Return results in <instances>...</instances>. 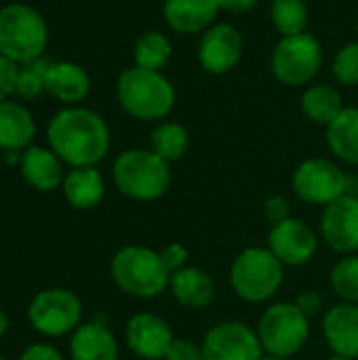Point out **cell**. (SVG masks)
I'll return each mask as SVG.
<instances>
[{
    "mask_svg": "<svg viewBox=\"0 0 358 360\" xmlns=\"http://www.w3.org/2000/svg\"><path fill=\"white\" fill-rule=\"evenodd\" d=\"M51 150L72 169L95 167L110 150V129L106 120L87 108H65L57 112L46 129Z\"/></svg>",
    "mask_w": 358,
    "mask_h": 360,
    "instance_id": "1",
    "label": "cell"
},
{
    "mask_svg": "<svg viewBox=\"0 0 358 360\" xmlns=\"http://www.w3.org/2000/svg\"><path fill=\"white\" fill-rule=\"evenodd\" d=\"M110 274L122 293L137 300L158 297L171 283V272L167 270L160 251L141 245L118 249L110 262Z\"/></svg>",
    "mask_w": 358,
    "mask_h": 360,
    "instance_id": "2",
    "label": "cell"
},
{
    "mask_svg": "<svg viewBox=\"0 0 358 360\" xmlns=\"http://www.w3.org/2000/svg\"><path fill=\"white\" fill-rule=\"evenodd\" d=\"M112 177L120 194L139 202H152L167 194L171 186V165L152 150H127L112 167Z\"/></svg>",
    "mask_w": 358,
    "mask_h": 360,
    "instance_id": "3",
    "label": "cell"
},
{
    "mask_svg": "<svg viewBox=\"0 0 358 360\" xmlns=\"http://www.w3.org/2000/svg\"><path fill=\"white\" fill-rule=\"evenodd\" d=\"M116 93L122 110L143 122L165 118L175 103L173 84L160 72L137 65L120 74Z\"/></svg>",
    "mask_w": 358,
    "mask_h": 360,
    "instance_id": "4",
    "label": "cell"
},
{
    "mask_svg": "<svg viewBox=\"0 0 358 360\" xmlns=\"http://www.w3.org/2000/svg\"><path fill=\"white\" fill-rule=\"evenodd\" d=\"M285 266L268 247H247L230 266L232 291L249 304L272 300L283 285Z\"/></svg>",
    "mask_w": 358,
    "mask_h": 360,
    "instance_id": "5",
    "label": "cell"
},
{
    "mask_svg": "<svg viewBox=\"0 0 358 360\" xmlns=\"http://www.w3.org/2000/svg\"><path fill=\"white\" fill-rule=\"evenodd\" d=\"M49 42V30L38 11L27 4L0 8V55L15 63L40 59Z\"/></svg>",
    "mask_w": 358,
    "mask_h": 360,
    "instance_id": "6",
    "label": "cell"
},
{
    "mask_svg": "<svg viewBox=\"0 0 358 360\" xmlns=\"http://www.w3.org/2000/svg\"><path fill=\"white\" fill-rule=\"evenodd\" d=\"M255 333L266 354L291 359L310 338V319L295 304L279 302L262 314Z\"/></svg>",
    "mask_w": 358,
    "mask_h": 360,
    "instance_id": "7",
    "label": "cell"
},
{
    "mask_svg": "<svg viewBox=\"0 0 358 360\" xmlns=\"http://www.w3.org/2000/svg\"><path fill=\"white\" fill-rule=\"evenodd\" d=\"M27 321L44 338H61L74 333L82 325V302L70 289H42L30 302Z\"/></svg>",
    "mask_w": 358,
    "mask_h": 360,
    "instance_id": "8",
    "label": "cell"
},
{
    "mask_svg": "<svg viewBox=\"0 0 358 360\" xmlns=\"http://www.w3.org/2000/svg\"><path fill=\"white\" fill-rule=\"evenodd\" d=\"M321 63V44L314 36L306 32L285 36L272 53V72L281 82L289 86H302L310 82L319 74Z\"/></svg>",
    "mask_w": 358,
    "mask_h": 360,
    "instance_id": "9",
    "label": "cell"
},
{
    "mask_svg": "<svg viewBox=\"0 0 358 360\" xmlns=\"http://www.w3.org/2000/svg\"><path fill=\"white\" fill-rule=\"evenodd\" d=\"M348 188V175L327 158H308L293 173V192L300 200L327 207L342 198Z\"/></svg>",
    "mask_w": 358,
    "mask_h": 360,
    "instance_id": "10",
    "label": "cell"
},
{
    "mask_svg": "<svg viewBox=\"0 0 358 360\" xmlns=\"http://www.w3.org/2000/svg\"><path fill=\"white\" fill-rule=\"evenodd\" d=\"M200 348L203 360H262L266 354L257 333L241 321L213 325L205 333Z\"/></svg>",
    "mask_w": 358,
    "mask_h": 360,
    "instance_id": "11",
    "label": "cell"
},
{
    "mask_svg": "<svg viewBox=\"0 0 358 360\" xmlns=\"http://www.w3.org/2000/svg\"><path fill=\"white\" fill-rule=\"evenodd\" d=\"M268 249L279 257L283 266L300 268L312 262V257L317 255L319 236L306 221L298 217H289L270 228Z\"/></svg>",
    "mask_w": 358,
    "mask_h": 360,
    "instance_id": "12",
    "label": "cell"
},
{
    "mask_svg": "<svg viewBox=\"0 0 358 360\" xmlns=\"http://www.w3.org/2000/svg\"><path fill=\"white\" fill-rule=\"evenodd\" d=\"M321 236L325 245L342 255L358 251V198L344 194L327 205L321 215Z\"/></svg>",
    "mask_w": 358,
    "mask_h": 360,
    "instance_id": "13",
    "label": "cell"
},
{
    "mask_svg": "<svg viewBox=\"0 0 358 360\" xmlns=\"http://www.w3.org/2000/svg\"><path fill=\"white\" fill-rule=\"evenodd\" d=\"M124 342L129 350L143 360H165L175 342L171 325L152 312H139L129 319L124 327Z\"/></svg>",
    "mask_w": 358,
    "mask_h": 360,
    "instance_id": "14",
    "label": "cell"
},
{
    "mask_svg": "<svg viewBox=\"0 0 358 360\" xmlns=\"http://www.w3.org/2000/svg\"><path fill=\"white\" fill-rule=\"evenodd\" d=\"M243 55V36L230 23H217L205 30L198 44V61L211 74H226L238 65Z\"/></svg>",
    "mask_w": 358,
    "mask_h": 360,
    "instance_id": "15",
    "label": "cell"
},
{
    "mask_svg": "<svg viewBox=\"0 0 358 360\" xmlns=\"http://www.w3.org/2000/svg\"><path fill=\"white\" fill-rule=\"evenodd\" d=\"M19 173L23 181L38 192H53L65 179L63 160L53 150L40 146H30L21 152Z\"/></svg>",
    "mask_w": 358,
    "mask_h": 360,
    "instance_id": "16",
    "label": "cell"
},
{
    "mask_svg": "<svg viewBox=\"0 0 358 360\" xmlns=\"http://www.w3.org/2000/svg\"><path fill=\"white\" fill-rule=\"evenodd\" d=\"M323 333L333 354L358 359V304H338L323 316Z\"/></svg>",
    "mask_w": 358,
    "mask_h": 360,
    "instance_id": "17",
    "label": "cell"
},
{
    "mask_svg": "<svg viewBox=\"0 0 358 360\" xmlns=\"http://www.w3.org/2000/svg\"><path fill=\"white\" fill-rule=\"evenodd\" d=\"M169 289H171L175 302L190 310H200V308L211 306L217 295L213 276L196 266H186V268L173 272Z\"/></svg>",
    "mask_w": 358,
    "mask_h": 360,
    "instance_id": "18",
    "label": "cell"
},
{
    "mask_svg": "<svg viewBox=\"0 0 358 360\" xmlns=\"http://www.w3.org/2000/svg\"><path fill=\"white\" fill-rule=\"evenodd\" d=\"M72 360H118V342L108 325L82 323L70 340Z\"/></svg>",
    "mask_w": 358,
    "mask_h": 360,
    "instance_id": "19",
    "label": "cell"
},
{
    "mask_svg": "<svg viewBox=\"0 0 358 360\" xmlns=\"http://www.w3.org/2000/svg\"><path fill=\"white\" fill-rule=\"evenodd\" d=\"M219 11L217 0H165V21L179 34L207 30Z\"/></svg>",
    "mask_w": 358,
    "mask_h": 360,
    "instance_id": "20",
    "label": "cell"
},
{
    "mask_svg": "<svg viewBox=\"0 0 358 360\" xmlns=\"http://www.w3.org/2000/svg\"><path fill=\"white\" fill-rule=\"evenodd\" d=\"M44 91L63 103H78L91 91L89 74L74 61H57L49 65L44 78Z\"/></svg>",
    "mask_w": 358,
    "mask_h": 360,
    "instance_id": "21",
    "label": "cell"
},
{
    "mask_svg": "<svg viewBox=\"0 0 358 360\" xmlns=\"http://www.w3.org/2000/svg\"><path fill=\"white\" fill-rule=\"evenodd\" d=\"M61 190L70 207L78 211H89V209H95L103 200L106 181L95 167H78L65 175Z\"/></svg>",
    "mask_w": 358,
    "mask_h": 360,
    "instance_id": "22",
    "label": "cell"
},
{
    "mask_svg": "<svg viewBox=\"0 0 358 360\" xmlns=\"http://www.w3.org/2000/svg\"><path fill=\"white\" fill-rule=\"evenodd\" d=\"M36 135V122L17 101H0V150L23 152Z\"/></svg>",
    "mask_w": 358,
    "mask_h": 360,
    "instance_id": "23",
    "label": "cell"
},
{
    "mask_svg": "<svg viewBox=\"0 0 358 360\" xmlns=\"http://www.w3.org/2000/svg\"><path fill=\"white\" fill-rule=\"evenodd\" d=\"M327 143L340 160L358 165V108H344L327 127Z\"/></svg>",
    "mask_w": 358,
    "mask_h": 360,
    "instance_id": "24",
    "label": "cell"
},
{
    "mask_svg": "<svg viewBox=\"0 0 358 360\" xmlns=\"http://www.w3.org/2000/svg\"><path fill=\"white\" fill-rule=\"evenodd\" d=\"M302 112L312 122L329 127L344 112V101L335 89L319 84V86H310L302 95Z\"/></svg>",
    "mask_w": 358,
    "mask_h": 360,
    "instance_id": "25",
    "label": "cell"
},
{
    "mask_svg": "<svg viewBox=\"0 0 358 360\" xmlns=\"http://www.w3.org/2000/svg\"><path fill=\"white\" fill-rule=\"evenodd\" d=\"M188 146H190L188 131L179 122H162L150 135V150L162 160H167L169 165L184 158Z\"/></svg>",
    "mask_w": 358,
    "mask_h": 360,
    "instance_id": "26",
    "label": "cell"
},
{
    "mask_svg": "<svg viewBox=\"0 0 358 360\" xmlns=\"http://www.w3.org/2000/svg\"><path fill=\"white\" fill-rule=\"evenodd\" d=\"M171 53H173L171 42L160 32H146L143 36L137 38L135 49H133V57H135L137 68L154 70V72H160L169 63Z\"/></svg>",
    "mask_w": 358,
    "mask_h": 360,
    "instance_id": "27",
    "label": "cell"
},
{
    "mask_svg": "<svg viewBox=\"0 0 358 360\" xmlns=\"http://www.w3.org/2000/svg\"><path fill=\"white\" fill-rule=\"evenodd\" d=\"M272 21L283 38L302 34L308 25V6L304 0H274Z\"/></svg>",
    "mask_w": 358,
    "mask_h": 360,
    "instance_id": "28",
    "label": "cell"
},
{
    "mask_svg": "<svg viewBox=\"0 0 358 360\" xmlns=\"http://www.w3.org/2000/svg\"><path fill=\"white\" fill-rule=\"evenodd\" d=\"M331 289L348 304H358V255H346L329 274Z\"/></svg>",
    "mask_w": 358,
    "mask_h": 360,
    "instance_id": "29",
    "label": "cell"
},
{
    "mask_svg": "<svg viewBox=\"0 0 358 360\" xmlns=\"http://www.w3.org/2000/svg\"><path fill=\"white\" fill-rule=\"evenodd\" d=\"M51 61L46 59H34L30 63H25L23 70H19V78H17V89L15 95L23 97V99H34L44 91V78L49 72Z\"/></svg>",
    "mask_w": 358,
    "mask_h": 360,
    "instance_id": "30",
    "label": "cell"
},
{
    "mask_svg": "<svg viewBox=\"0 0 358 360\" xmlns=\"http://www.w3.org/2000/svg\"><path fill=\"white\" fill-rule=\"evenodd\" d=\"M333 74L342 84H348V86L358 84V42L346 44L338 53L333 61Z\"/></svg>",
    "mask_w": 358,
    "mask_h": 360,
    "instance_id": "31",
    "label": "cell"
},
{
    "mask_svg": "<svg viewBox=\"0 0 358 360\" xmlns=\"http://www.w3.org/2000/svg\"><path fill=\"white\" fill-rule=\"evenodd\" d=\"M17 78H19V65L13 59L0 55V101H6L11 95H15Z\"/></svg>",
    "mask_w": 358,
    "mask_h": 360,
    "instance_id": "32",
    "label": "cell"
},
{
    "mask_svg": "<svg viewBox=\"0 0 358 360\" xmlns=\"http://www.w3.org/2000/svg\"><path fill=\"white\" fill-rule=\"evenodd\" d=\"M165 360H203V348L200 344L192 340H177L171 344Z\"/></svg>",
    "mask_w": 358,
    "mask_h": 360,
    "instance_id": "33",
    "label": "cell"
},
{
    "mask_svg": "<svg viewBox=\"0 0 358 360\" xmlns=\"http://www.w3.org/2000/svg\"><path fill=\"white\" fill-rule=\"evenodd\" d=\"M160 257H162L167 270L173 274V272H177V270H181V268L188 266L190 253H188V249H186L181 243H171V245H167V247L160 251Z\"/></svg>",
    "mask_w": 358,
    "mask_h": 360,
    "instance_id": "34",
    "label": "cell"
},
{
    "mask_svg": "<svg viewBox=\"0 0 358 360\" xmlns=\"http://www.w3.org/2000/svg\"><path fill=\"white\" fill-rule=\"evenodd\" d=\"M289 211H291V209H289V202H287V198L281 196V194L270 196V198H266V202H264V215H266V219H268L272 226H276V224L289 219V217H291Z\"/></svg>",
    "mask_w": 358,
    "mask_h": 360,
    "instance_id": "35",
    "label": "cell"
},
{
    "mask_svg": "<svg viewBox=\"0 0 358 360\" xmlns=\"http://www.w3.org/2000/svg\"><path fill=\"white\" fill-rule=\"evenodd\" d=\"M19 360H65L63 354L51 344H32L23 350Z\"/></svg>",
    "mask_w": 358,
    "mask_h": 360,
    "instance_id": "36",
    "label": "cell"
},
{
    "mask_svg": "<svg viewBox=\"0 0 358 360\" xmlns=\"http://www.w3.org/2000/svg\"><path fill=\"white\" fill-rule=\"evenodd\" d=\"M308 319H312V316H317L319 312H321V306H323V297H321V293L319 291H304V293H300L298 295V300L293 302Z\"/></svg>",
    "mask_w": 358,
    "mask_h": 360,
    "instance_id": "37",
    "label": "cell"
},
{
    "mask_svg": "<svg viewBox=\"0 0 358 360\" xmlns=\"http://www.w3.org/2000/svg\"><path fill=\"white\" fill-rule=\"evenodd\" d=\"M219 8L230 11V13H245L249 8H253L260 0H217Z\"/></svg>",
    "mask_w": 358,
    "mask_h": 360,
    "instance_id": "38",
    "label": "cell"
},
{
    "mask_svg": "<svg viewBox=\"0 0 358 360\" xmlns=\"http://www.w3.org/2000/svg\"><path fill=\"white\" fill-rule=\"evenodd\" d=\"M19 160H21V152H17V150H6L4 152V162L6 165H19Z\"/></svg>",
    "mask_w": 358,
    "mask_h": 360,
    "instance_id": "39",
    "label": "cell"
},
{
    "mask_svg": "<svg viewBox=\"0 0 358 360\" xmlns=\"http://www.w3.org/2000/svg\"><path fill=\"white\" fill-rule=\"evenodd\" d=\"M6 329H8V316H6V314H4V310L0 308V340L4 338Z\"/></svg>",
    "mask_w": 358,
    "mask_h": 360,
    "instance_id": "40",
    "label": "cell"
},
{
    "mask_svg": "<svg viewBox=\"0 0 358 360\" xmlns=\"http://www.w3.org/2000/svg\"><path fill=\"white\" fill-rule=\"evenodd\" d=\"M327 360H357V359H350V356H342V354H331Z\"/></svg>",
    "mask_w": 358,
    "mask_h": 360,
    "instance_id": "41",
    "label": "cell"
},
{
    "mask_svg": "<svg viewBox=\"0 0 358 360\" xmlns=\"http://www.w3.org/2000/svg\"><path fill=\"white\" fill-rule=\"evenodd\" d=\"M262 360H289V359H283V356H272V354H264V359Z\"/></svg>",
    "mask_w": 358,
    "mask_h": 360,
    "instance_id": "42",
    "label": "cell"
},
{
    "mask_svg": "<svg viewBox=\"0 0 358 360\" xmlns=\"http://www.w3.org/2000/svg\"><path fill=\"white\" fill-rule=\"evenodd\" d=\"M0 360H6V359H4V356H0Z\"/></svg>",
    "mask_w": 358,
    "mask_h": 360,
    "instance_id": "43",
    "label": "cell"
},
{
    "mask_svg": "<svg viewBox=\"0 0 358 360\" xmlns=\"http://www.w3.org/2000/svg\"><path fill=\"white\" fill-rule=\"evenodd\" d=\"M357 198H358V192H357Z\"/></svg>",
    "mask_w": 358,
    "mask_h": 360,
    "instance_id": "44",
    "label": "cell"
},
{
    "mask_svg": "<svg viewBox=\"0 0 358 360\" xmlns=\"http://www.w3.org/2000/svg\"><path fill=\"white\" fill-rule=\"evenodd\" d=\"M357 27H358V21H357Z\"/></svg>",
    "mask_w": 358,
    "mask_h": 360,
    "instance_id": "45",
    "label": "cell"
}]
</instances>
